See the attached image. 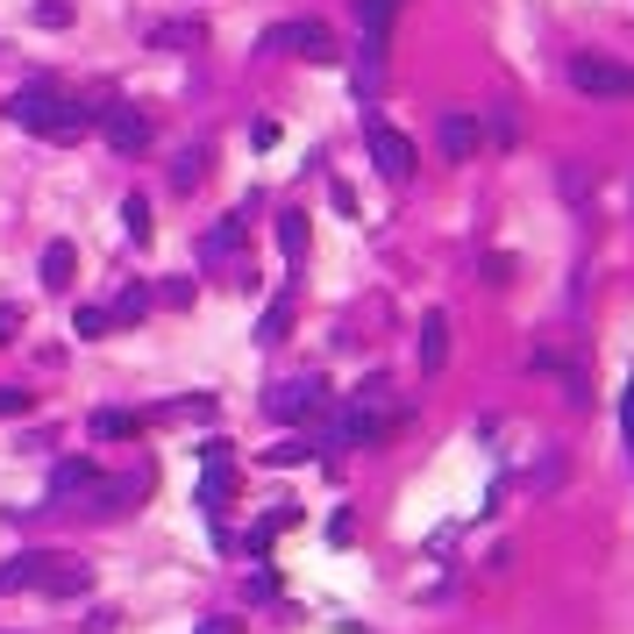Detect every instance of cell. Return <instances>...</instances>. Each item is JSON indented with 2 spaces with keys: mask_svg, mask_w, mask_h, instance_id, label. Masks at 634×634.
I'll return each instance as SVG.
<instances>
[{
  "mask_svg": "<svg viewBox=\"0 0 634 634\" xmlns=\"http://www.w3.org/2000/svg\"><path fill=\"white\" fill-rule=\"evenodd\" d=\"M29 406H36V400H29V392H8V385H0V420H22Z\"/></svg>",
  "mask_w": 634,
  "mask_h": 634,
  "instance_id": "obj_23",
  "label": "cell"
},
{
  "mask_svg": "<svg viewBox=\"0 0 634 634\" xmlns=\"http://www.w3.org/2000/svg\"><path fill=\"white\" fill-rule=\"evenodd\" d=\"M264 51H293V57H307V65H336V36H328L321 22H278L264 36Z\"/></svg>",
  "mask_w": 634,
  "mask_h": 634,
  "instance_id": "obj_7",
  "label": "cell"
},
{
  "mask_svg": "<svg viewBox=\"0 0 634 634\" xmlns=\"http://www.w3.org/2000/svg\"><path fill=\"white\" fill-rule=\"evenodd\" d=\"M364 150H371V164H379L392 186H406V178H414V143H406L385 114H364Z\"/></svg>",
  "mask_w": 634,
  "mask_h": 634,
  "instance_id": "obj_4",
  "label": "cell"
},
{
  "mask_svg": "<svg viewBox=\"0 0 634 634\" xmlns=\"http://www.w3.org/2000/svg\"><path fill=\"white\" fill-rule=\"evenodd\" d=\"M449 364V314H420V371H442Z\"/></svg>",
  "mask_w": 634,
  "mask_h": 634,
  "instance_id": "obj_12",
  "label": "cell"
},
{
  "mask_svg": "<svg viewBox=\"0 0 634 634\" xmlns=\"http://www.w3.org/2000/svg\"><path fill=\"white\" fill-rule=\"evenodd\" d=\"M108 314H114V328H135V321H143V314H150V285H122Z\"/></svg>",
  "mask_w": 634,
  "mask_h": 634,
  "instance_id": "obj_16",
  "label": "cell"
},
{
  "mask_svg": "<svg viewBox=\"0 0 634 634\" xmlns=\"http://www.w3.org/2000/svg\"><path fill=\"white\" fill-rule=\"evenodd\" d=\"M200 36H207L200 22H164V29H157L150 43H157V51H172V43H200Z\"/></svg>",
  "mask_w": 634,
  "mask_h": 634,
  "instance_id": "obj_22",
  "label": "cell"
},
{
  "mask_svg": "<svg viewBox=\"0 0 634 634\" xmlns=\"http://www.w3.org/2000/svg\"><path fill=\"white\" fill-rule=\"evenodd\" d=\"M193 634H243V621H229V613H215V621H200Z\"/></svg>",
  "mask_w": 634,
  "mask_h": 634,
  "instance_id": "obj_27",
  "label": "cell"
},
{
  "mask_svg": "<svg viewBox=\"0 0 634 634\" xmlns=\"http://www.w3.org/2000/svg\"><path fill=\"white\" fill-rule=\"evenodd\" d=\"M94 485H100V471L86 457H72V463L51 471V500H94Z\"/></svg>",
  "mask_w": 634,
  "mask_h": 634,
  "instance_id": "obj_10",
  "label": "cell"
},
{
  "mask_svg": "<svg viewBox=\"0 0 634 634\" xmlns=\"http://www.w3.org/2000/svg\"><path fill=\"white\" fill-rule=\"evenodd\" d=\"M14 328H22V307H8V299H0V342H14Z\"/></svg>",
  "mask_w": 634,
  "mask_h": 634,
  "instance_id": "obj_28",
  "label": "cell"
},
{
  "mask_svg": "<svg viewBox=\"0 0 634 634\" xmlns=\"http://www.w3.org/2000/svg\"><path fill=\"white\" fill-rule=\"evenodd\" d=\"M293 521H299V506H271L264 521H256L250 535H243V549H250V556H271V542H278V527H293Z\"/></svg>",
  "mask_w": 634,
  "mask_h": 634,
  "instance_id": "obj_13",
  "label": "cell"
},
{
  "mask_svg": "<svg viewBox=\"0 0 634 634\" xmlns=\"http://www.w3.org/2000/svg\"><path fill=\"white\" fill-rule=\"evenodd\" d=\"M72 271H79V250H72V243H51V250H43V285H51V293H65Z\"/></svg>",
  "mask_w": 634,
  "mask_h": 634,
  "instance_id": "obj_14",
  "label": "cell"
},
{
  "mask_svg": "<svg viewBox=\"0 0 634 634\" xmlns=\"http://www.w3.org/2000/svg\"><path fill=\"white\" fill-rule=\"evenodd\" d=\"M435 135H442V157H449V164H471L478 150H485V122H478L471 108H449Z\"/></svg>",
  "mask_w": 634,
  "mask_h": 634,
  "instance_id": "obj_9",
  "label": "cell"
},
{
  "mask_svg": "<svg viewBox=\"0 0 634 634\" xmlns=\"http://www.w3.org/2000/svg\"><path fill=\"white\" fill-rule=\"evenodd\" d=\"M150 299H164V307H193V285H186V278H172V285H157Z\"/></svg>",
  "mask_w": 634,
  "mask_h": 634,
  "instance_id": "obj_25",
  "label": "cell"
},
{
  "mask_svg": "<svg viewBox=\"0 0 634 634\" xmlns=\"http://www.w3.org/2000/svg\"><path fill=\"white\" fill-rule=\"evenodd\" d=\"M570 86L592 100H634V65H613V57L584 51V57H570Z\"/></svg>",
  "mask_w": 634,
  "mask_h": 634,
  "instance_id": "obj_3",
  "label": "cell"
},
{
  "mask_svg": "<svg viewBox=\"0 0 634 634\" xmlns=\"http://www.w3.org/2000/svg\"><path fill=\"white\" fill-rule=\"evenodd\" d=\"M86 435H94V442H135V435H143V414H129V406H100V414L86 420Z\"/></svg>",
  "mask_w": 634,
  "mask_h": 634,
  "instance_id": "obj_11",
  "label": "cell"
},
{
  "mask_svg": "<svg viewBox=\"0 0 634 634\" xmlns=\"http://www.w3.org/2000/svg\"><path fill=\"white\" fill-rule=\"evenodd\" d=\"M8 122H14V129H29V135H51V143H79V135L94 129V114L72 108V100H57L51 86H29V94H14V100H8Z\"/></svg>",
  "mask_w": 634,
  "mask_h": 634,
  "instance_id": "obj_2",
  "label": "cell"
},
{
  "mask_svg": "<svg viewBox=\"0 0 634 634\" xmlns=\"http://www.w3.org/2000/svg\"><path fill=\"white\" fill-rule=\"evenodd\" d=\"M621 435H627V449H634V379H627V392H621Z\"/></svg>",
  "mask_w": 634,
  "mask_h": 634,
  "instance_id": "obj_26",
  "label": "cell"
},
{
  "mask_svg": "<svg viewBox=\"0 0 634 634\" xmlns=\"http://www.w3.org/2000/svg\"><path fill=\"white\" fill-rule=\"evenodd\" d=\"M122 229H129V243H150V229H157V221H150V200H143V193H129V200H122Z\"/></svg>",
  "mask_w": 634,
  "mask_h": 634,
  "instance_id": "obj_17",
  "label": "cell"
},
{
  "mask_svg": "<svg viewBox=\"0 0 634 634\" xmlns=\"http://www.w3.org/2000/svg\"><path fill=\"white\" fill-rule=\"evenodd\" d=\"M94 129H100V143H108V150H122V157H143V150H150V135H157V129H150V114H143V108H129V100L100 108V114H94Z\"/></svg>",
  "mask_w": 634,
  "mask_h": 634,
  "instance_id": "obj_5",
  "label": "cell"
},
{
  "mask_svg": "<svg viewBox=\"0 0 634 634\" xmlns=\"http://www.w3.org/2000/svg\"><path fill=\"white\" fill-rule=\"evenodd\" d=\"M264 414L271 420H314V414H328V385L321 379H285V385L264 392Z\"/></svg>",
  "mask_w": 634,
  "mask_h": 634,
  "instance_id": "obj_6",
  "label": "cell"
},
{
  "mask_svg": "<svg viewBox=\"0 0 634 634\" xmlns=\"http://www.w3.org/2000/svg\"><path fill=\"white\" fill-rule=\"evenodd\" d=\"M36 22H43V29H65V22H72V0H43Z\"/></svg>",
  "mask_w": 634,
  "mask_h": 634,
  "instance_id": "obj_24",
  "label": "cell"
},
{
  "mask_svg": "<svg viewBox=\"0 0 634 634\" xmlns=\"http://www.w3.org/2000/svg\"><path fill=\"white\" fill-rule=\"evenodd\" d=\"M264 463H271V471H285V463H307V442H299V435H285V442L264 449Z\"/></svg>",
  "mask_w": 634,
  "mask_h": 634,
  "instance_id": "obj_20",
  "label": "cell"
},
{
  "mask_svg": "<svg viewBox=\"0 0 634 634\" xmlns=\"http://www.w3.org/2000/svg\"><path fill=\"white\" fill-rule=\"evenodd\" d=\"M278 250H285V264L307 256V215H299V207H285V215H278Z\"/></svg>",
  "mask_w": 634,
  "mask_h": 634,
  "instance_id": "obj_15",
  "label": "cell"
},
{
  "mask_svg": "<svg viewBox=\"0 0 634 634\" xmlns=\"http://www.w3.org/2000/svg\"><path fill=\"white\" fill-rule=\"evenodd\" d=\"M392 420H400V414H392V385L371 379V385H357L350 400L336 406L328 435H336L342 449H371V442H385V435H392Z\"/></svg>",
  "mask_w": 634,
  "mask_h": 634,
  "instance_id": "obj_1",
  "label": "cell"
},
{
  "mask_svg": "<svg viewBox=\"0 0 634 634\" xmlns=\"http://www.w3.org/2000/svg\"><path fill=\"white\" fill-rule=\"evenodd\" d=\"M285 328H293V299H271V307H264V321H256V342H278Z\"/></svg>",
  "mask_w": 634,
  "mask_h": 634,
  "instance_id": "obj_18",
  "label": "cell"
},
{
  "mask_svg": "<svg viewBox=\"0 0 634 634\" xmlns=\"http://www.w3.org/2000/svg\"><path fill=\"white\" fill-rule=\"evenodd\" d=\"M207 178V150H186V157H178V172H172V193H193Z\"/></svg>",
  "mask_w": 634,
  "mask_h": 634,
  "instance_id": "obj_19",
  "label": "cell"
},
{
  "mask_svg": "<svg viewBox=\"0 0 634 634\" xmlns=\"http://www.w3.org/2000/svg\"><path fill=\"white\" fill-rule=\"evenodd\" d=\"M200 457H207V471H200V506H207V521H215V535H229V527H221V500L236 492V463H229V442H207Z\"/></svg>",
  "mask_w": 634,
  "mask_h": 634,
  "instance_id": "obj_8",
  "label": "cell"
},
{
  "mask_svg": "<svg viewBox=\"0 0 634 634\" xmlns=\"http://www.w3.org/2000/svg\"><path fill=\"white\" fill-rule=\"evenodd\" d=\"M72 328L100 342V336H108V328H114V314H108V307H79V314H72Z\"/></svg>",
  "mask_w": 634,
  "mask_h": 634,
  "instance_id": "obj_21",
  "label": "cell"
}]
</instances>
